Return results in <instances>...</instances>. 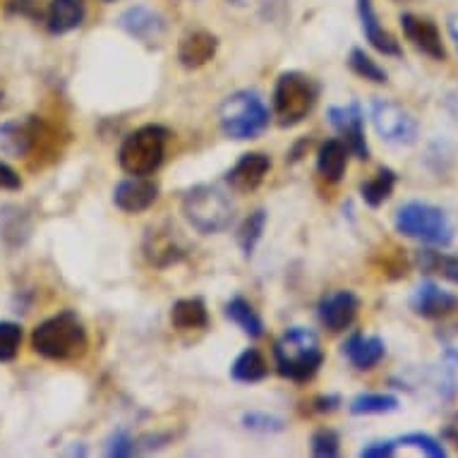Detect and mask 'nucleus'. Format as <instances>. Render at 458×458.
I'll return each instance as SVG.
<instances>
[{"instance_id":"nucleus-4","label":"nucleus","mask_w":458,"mask_h":458,"mask_svg":"<svg viewBox=\"0 0 458 458\" xmlns=\"http://www.w3.org/2000/svg\"><path fill=\"white\" fill-rule=\"evenodd\" d=\"M271 113L264 98L252 89H241L225 97V101L218 108V123L225 137L245 142L255 140L269 128Z\"/></svg>"},{"instance_id":"nucleus-25","label":"nucleus","mask_w":458,"mask_h":458,"mask_svg":"<svg viewBox=\"0 0 458 458\" xmlns=\"http://www.w3.org/2000/svg\"><path fill=\"white\" fill-rule=\"evenodd\" d=\"M225 317L238 327V329L250 338H259L264 334L262 317L257 315V310L250 305L242 295H235L225 305Z\"/></svg>"},{"instance_id":"nucleus-39","label":"nucleus","mask_w":458,"mask_h":458,"mask_svg":"<svg viewBox=\"0 0 458 458\" xmlns=\"http://www.w3.org/2000/svg\"><path fill=\"white\" fill-rule=\"evenodd\" d=\"M312 406H315L317 413H334V411H338V406H341V396H336V394L317 396Z\"/></svg>"},{"instance_id":"nucleus-33","label":"nucleus","mask_w":458,"mask_h":458,"mask_svg":"<svg viewBox=\"0 0 458 458\" xmlns=\"http://www.w3.org/2000/svg\"><path fill=\"white\" fill-rule=\"evenodd\" d=\"M310 446H312V454L317 458H336L341 454V439L329 428L317 429L312 439H310Z\"/></svg>"},{"instance_id":"nucleus-5","label":"nucleus","mask_w":458,"mask_h":458,"mask_svg":"<svg viewBox=\"0 0 458 458\" xmlns=\"http://www.w3.org/2000/svg\"><path fill=\"white\" fill-rule=\"evenodd\" d=\"M274 115L281 128H295L308 118L319 98V87L310 75L288 70L274 87Z\"/></svg>"},{"instance_id":"nucleus-42","label":"nucleus","mask_w":458,"mask_h":458,"mask_svg":"<svg viewBox=\"0 0 458 458\" xmlns=\"http://www.w3.org/2000/svg\"><path fill=\"white\" fill-rule=\"evenodd\" d=\"M231 3H235V5H242V3H245V0H231Z\"/></svg>"},{"instance_id":"nucleus-31","label":"nucleus","mask_w":458,"mask_h":458,"mask_svg":"<svg viewBox=\"0 0 458 458\" xmlns=\"http://www.w3.org/2000/svg\"><path fill=\"white\" fill-rule=\"evenodd\" d=\"M348 65H351V70H353L355 75L362 77V80H368V82H375V84L389 82L386 70H384L377 61H372L362 48H353V51H351V55H348Z\"/></svg>"},{"instance_id":"nucleus-29","label":"nucleus","mask_w":458,"mask_h":458,"mask_svg":"<svg viewBox=\"0 0 458 458\" xmlns=\"http://www.w3.org/2000/svg\"><path fill=\"white\" fill-rule=\"evenodd\" d=\"M398 398L391 394H360L351 401V415H384L398 411Z\"/></svg>"},{"instance_id":"nucleus-36","label":"nucleus","mask_w":458,"mask_h":458,"mask_svg":"<svg viewBox=\"0 0 458 458\" xmlns=\"http://www.w3.org/2000/svg\"><path fill=\"white\" fill-rule=\"evenodd\" d=\"M137 451V442L132 439L128 429H115L108 442H106V454L115 458H128Z\"/></svg>"},{"instance_id":"nucleus-17","label":"nucleus","mask_w":458,"mask_h":458,"mask_svg":"<svg viewBox=\"0 0 458 458\" xmlns=\"http://www.w3.org/2000/svg\"><path fill=\"white\" fill-rule=\"evenodd\" d=\"M218 51V38L207 30H192L178 44V61L185 70H199L214 61Z\"/></svg>"},{"instance_id":"nucleus-35","label":"nucleus","mask_w":458,"mask_h":458,"mask_svg":"<svg viewBox=\"0 0 458 458\" xmlns=\"http://www.w3.org/2000/svg\"><path fill=\"white\" fill-rule=\"evenodd\" d=\"M398 444L403 446H413V449H420L422 454H428L429 458H444L446 456V449L439 439L429 435H422V432H413V435H403L398 439Z\"/></svg>"},{"instance_id":"nucleus-19","label":"nucleus","mask_w":458,"mask_h":458,"mask_svg":"<svg viewBox=\"0 0 458 458\" xmlns=\"http://www.w3.org/2000/svg\"><path fill=\"white\" fill-rule=\"evenodd\" d=\"M341 353H344V358H346L355 369H362V372H365V369L377 368V365L384 360V355H386V344H384V338L379 336L353 334V336L344 344Z\"/></svg>"},{"instance_id":"nucleus-30","label":"nucleus","mask_w":458,"mask_h":458,"mask_svg":"<svg viewBox=\"0 0 458 458\" xmlns=\"http://www.w3.org/2000/svg\"><path fill=\"white\" fill-rule=\"evenodd\" d=\"M264 228H267V211L264 209L252 211V214L242 221V225L238 228V245H241L242 255L250 257L255 252L257 242L262 241Z\"/></svg>"},{"instance_id":"nucleus-16","label":"nucleus","mask_w":458,"mask_h":458,"mask_svg":"<svg viewBox=\"0 0 458 458\" xmlns=\"http://www.w3.org/2000/svg\"><path fill=\"white\" fill-rule=\"evenodd\" d=\"M271 171L269 157L264 154H242L235 165L225 174V182L231 185V190H235L238 195H250L255 192L259 185L264 182L267 174Z\"/></svg>"},{"instance_id":"nucleus-27","label":"nucleus","mask_w":458,"mask_h":458,"mask_svg":"<svg viewBox=\"0 0 458 458\" xmlns=\"http://www.w3.org/2000/svg\"><path fill=\"white\" fill-rule=\"evenodd\" d=\"M415 262L425 274H437L451 284H458V257H451L439 250H420L415 255Z\"/></svg>"},{"instance_id":"nucleus-18","label":"nucleus","mask_w":458,"mask_h":458,"mask_svg":"<svg viewBox=\"0 0 458 458\" xmlns=\"http://www.w3.org/2000/svg\"><path fill=\"white\" fill-rule=\"evenodd\" d=\"M358 17H360L362 34H365L368 44L372 46L375 51L384 53V55H394V58L403 55L396 38L391 37L389 31L379 24V17H377L375 10V0H358Z\"/></svg>"},{"instance_id":"nucleus-28","label":"nucleus","mask_w":458,"mask_h":458,"mask_svg":"<svg viewBox=\"0 0 458 458\" xmlns=\"http://www.w3.org/2000/svg\"><path fill=\"white\" fill-rule=\"evenodd\" d=\"M394 185H396V174L391 168H386V165H382L372 181H365L360 185L362 202L372 207V209L382 207L391 197V192H394Z\"/></svg>"},{"instance_id":"nucleus-41","label":"nucleus","mask_w":458,"mask_h":458,"mask_svg":"<svg viewBox=\"0 0 458 458\" xmlns=\"http://www.w3.org/2000/svg\"><path fill=\"white\" fill-rule=\"evenodd\" d=\"M446 27H449V37H451V41H454V46H456V51H458V13H456V15H451L449 20H446Z\"/></svg>"},{"instance_id":"nucleus-6","label":"nucleus","mask_w":458,"mask_h":458,"mask_svg":"<svg viewBox=\"0 0 458 458\" xmlns=\"http://www.w3.org/2000/svg\"><path fill=\"white\" fill-rule=\"evenodd\" d=\"M396 231L406 238L435 248H449L454 242V224L446 211L428 202H408L396 211Z\"/></svg>"},{"instance_id":"nucleus-12","label":"nucleus","mask_w":458,"mask_h":458,"mask_svg":"<svg viewBox=\"0 0 458 458\" xmlns=\"http://www.w3.org/2000/svg\"><path fill=\"white\" fill-rule=\"evenodd\" d=\"M358 310H360V301H358V295L353 291H334V293H327L319 301L317 315H319V322L327 329L334 331V334H341L355 322Z\"/></svg>"},{"instance_id":"nucleus-32","label":"nucleus","mask_w":458,"mask_h":458,"mask_svg":"<svg viewBox=\"0 0 458 458\" xmlns=\"http://www.w3.org/2000/svg\"><path fill=\"white\" fill-rule=\"evenodd\" d=\"M22 346V327L17 322H0V362L15 360Z\"/></svg>"},{"instance_id":"nucleus-37","label":"nucleus","mask_w":458,"mask_h":458,"mask_svg":"<svg viewBox=\"0 0 458 458\" xmlns=\"http://www.w3.org/2000/svg\"><path fill=\"white\" fill-rule=\"evenodd\" d=\"M398 442H372L368 446H362L360 456L362 458H391L396 454Z\"/></svg>"},{"instance_id":"nucleus-26","label":"nucleus","mask_w":458,"mask_h":458,"mask_svg":"<svg viewBox=\"0 0 458 458\" xmlns=\"http://www.w3.org/2000/svg\"><path fill=\"white\" fill-rule=\"evenodd\" d=\"M267 375H269V368H267V360H264V355L259 353L257 348L242 351V353L235 358L233 368H231V377L241 384L262 382Z\"/></svg>"},{"instance_id":"nucleus-8","label":"nucleus","mask_w":458,"mask_h":458,"mask_svg":"<svg viewBox=\"0 0 458 458\" xmlns=\"http://www.w3.org/2000/svg\"><path fill=\"white\" fill-rule=\"evenodd\" d=\"M369 118L375 125L377 135L382 137L384 142L396 144V147H408L415 144L418 140V121L413 118V113L406 111L403 106L386 101V98H377L372 101L369 108Z\"/></svg>"},{"instance_id":"nucleus-9","label":"nucleus","mask_w":458,"mask_h":458,"mask_svg":"<svg viewBox=\"0 0 458 458\" xmlns=\"http://www.w3.org/2000/svg\"><path fill=\"white\" fill-rule=\"evenodd\" d=\"M327 118H329L331 128L344 137L351 154L355 158H360V161H368L369 147L368 137H365V115H362L360 104L351 101L346 106H331L327 111Z\"/></svg>"},{"instance_id":"nucleus-23","label":"nucleus","mask_w":458,"mask_h":458,"mask_svg":"<svg viewBox=\"0 0 458 458\" xmlns=\"http://www.w3.org/2000/svg\"><path fill=\"white\" fill-rule=\"evenodd\" d=\"M31 235V216L22 207L15 204H5L0 209V238L5 241L10 248H20L30 241Z\"/></svg>"},{"instance_id":"nucleus-34","label":"nucleus","mask_w":458,"mask_h":458,"mask_svg":"<svg viewBox=\"0 0 458 458\" xmlns=\"http://www.w3.org/2000/svg\"><path fill=\"white\" fill-rule=\"evenodd\" d=\"M242 425H245V429H250V432H259V435H276V432H284L285 429L281 418L269 413H257V411L242 415Z\"/></svg>"},{"instance_id":"nucleus-1","label":"nucleus","mask_w":458,"mask_h":458,"mask_svg":"<svg viewBox=\"0 0 458 458\" xmlns=\"http://www.w3.org/2000/svg\"><path fill=\"white\" fill-rule=\"evenodd\" d=\"M31 348L44 355L46 360L68 362L87 353L89 338L82 319L72 310H65L38 324L31 334Z\"/></svg>"},{"instance_id":"nucleus-13","label":"nucleus","mask_w":458,"mask_h":458,"mask_svg":"<svg viewBox=\"0 0 458 458\" xmlns=\"http://www.w3.org/2000/svg\"><path fill=\"white\" fill-rule=\"evenodd\" d=\"M118 27L147 46L158 44L165 34L164 15H158L157 10L147 8V5H132V8L123 10L118 15Z\"/></svg>"},{"instance_id":"nucleus-14","label":"nucleus","mask_w":458,"mask_h":458,"mask_svg":"<svg viewBox=\"0 0 458 458\" xmlns=\"http://www.w3.org/2000/svg\"><path fill=\"white\" fill-rule=\"evenodd\" d=\"M401 27L411 44L432 61H446V48L442 44V34L429 17H418L413 13L401 15Z\"/></svg>"},{"instance_id":"nucleus-10","label":"nucleus","mask_w":458,"mask_h":458,"mask_svg":"<svg viewBox=\"0 0 458 458\" xmlns=\"http://www.w3.org/2000/svg\"><path fill=\"white\" fill-rule=\"evenodd\" d=\"M44 123L30 115L27 121H8L0 125V154L13 158L30 157L41 140Z\"/></svg>"},{"instance_id":"nucleus-15","label":"nucleus","mask_w":458,"mask_h":458,"mask_svg":"<svg viewBox=\"0 0 458 458\" xmlns=\"http://www.w3.org/2000/svg\"><path fill=\"white\" fill-rule=\"evenodd\" d=\"M411 310L425 319H442L458 310V295L444 291L435 281H422L411 295Z\"/></svg>"},{"instance_id":"nucleus-43","label":"nucleus","mask_w":458,"mask_h":458,"mask_svg":"<svg viewBox=\"0 0 458 458\" xmlns=\"http://www.w3.org/2000/svg\"><path fill=\"white\" fill-rule=\"evenodd\" d=\"M0 104H3V94H0Z\"/></svg>"},{"instance_id":"nucleus-24","label":"nucleus","mask_w":458,"mask_h":458,"mask_svg":"<svg viewBox=\"0 0 458 458\" xmlns=\"http://www.w3.org/2000/svg\"><path fill=\"white\" fill-rule=\"evenodd\" d=\"M171 324L178 331L204 329L209 324V310L202 298H182L171 308Z\"/></svg>"},{"instance_id":"nucleus-3","label":"nucleus","mask_w":458,"mask_h":458,"mask_svg":"<svg viewBox=\"0 0 458 458\" xmlns=\"http://www.w3.org/2000/svg\"><path fill=\"white\" fill-rule=\"evenodd\" d=\"M182 216L197 233H224L233 224L235 207L218 185H195L182 197Z\"/></svg>"},{"instance_id":"nucleus-40","label":"nucleus","mask_w":458,"mask_h":458,"mask_svg":"<svg viewBox=\"0 0 458 458\" xmlns=\"http://www.w3.org/2000/svg\"><path fill=\"white\" fill-rule=\"evenodd\" d=\"M444 437H446V439H451V442L458 446V413L454 415L449 422H446V428H444Z\"/></svg>"},{"instance_id":"nucleus-38","label":"nucleus","mask_w":458,"mask_h":458,"mask_svg":"<svg viewBox=\"0 0 458 458\" xmlns=\"http://www.w3.org/2000/svg\"><path fill=\"white\" fill-rule=\"evenodd\" d=\"M22 178L17 175L15 168H10L5 161H0V190H20Z\"/></svg>"},{"instance_id":"nucleus-2","label":"nucleus","mask_w":458,"mask_h":458,"mask_svg":"<svg viewBox=\"0 0 458 458\" xmlns=\"http://www.w3.org/2000/svg\"><path fill=\"white\" fill-rule=\"evenodd\" d=\"M274 360L281 377L291 382H308L324 362L319 338L315 331L293 327L281 334V338L274 344Z\"/></svg>"},{"instance_id":"nucleus-21","label":"nucleus","mask_w":458,"mask_h":458,"mask_svg":"<svg viewBox=\"0 0 458 458\" xmlns=\"http://www.w3.org/2000/svg\"><path fill=\"white\" fill-rule=\"evenodd\" d=\"M84 22V0H51L46 13V27L53 37L75 31Z\"/></svg>"},{"instance_id":"nucleus-20","label":"nucleus","mask_w":458,"mask_h":458,"mask_svg":"<svg viewBox=\"0 0 458 458\" xmlns=\"http://www.w3.org/2000/svg\"><path fill=\"white\" fill-rule=\"evenodd\" d=\"M144 255L154 267L165 269L171 264L181 262L185 252L178 245L175 231H171V228H151L147 233V241H144Z\"/></svg>"},{"instance_id":"nucleus-22","label":"nucleus","mask_w":458,"mask_h":458,"mask_svg":"<svg viewBox=\"0 0 458 458\" xmlns=\"http://www.w3.org/2000/svg\"><path fill=\"white\" fill-rule=\"evenodd\" d=\"M348 144L344 140H327L317 151V171L327 182H338L346 175Z\"/></svg>"},{"instance_id":"nucleus-11","label":"nucleus","mask_w":458,"mask_h":458,"mask_svg":"<svg viewBox=\"0 0 458 458\" xmlns=\"http://www.w3.org/2000/svg\"><path fill=\"white\" fill-rule=\"evenodd\" d=\"M158 199V182L147 175H130L113 190V204L125 214H142Z\"/></svg>"},{"instance_id":"nucleus-7","label":"nucleus","mask_w":458,"mask_h":458,"mask_svg":"<svg viewBox=\"0 0 458 458\" xmlns=\"http://www.w3.org/2000/svg\"><path fill=\"white\" fill-rule=\"evenodd\" d=\"M171 132L164 125H142L125 137L118 161L128 175H151L161 168Z\"/></svg>"}]
</instances>
